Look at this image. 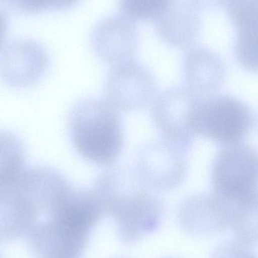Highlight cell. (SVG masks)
<instances>
[{"instance_id":"cell-1","label":"cell","mask_w":258,"mask_h":258,"mask_svg":"<svg viewBox=\"0 0 258 258\" xmlns=\"http://www.w3.org/2000/svg\"><path fill=\"white\" fill-rule=\"evenodd\" d=\"M105 212L93 189L73 186L59 206L27 235L35 258H81Z\"/></svg>"},{"instance_id":"cell-2","label":"cell","mask_w":258,"mask_h":258,"mask_svg":"<svg viewBox=\"0 0 258 258\" xmlns=\"http://www.w3.org/2000/svg\"><path fill=\"white\" fill-rule=\"evenodd\" d=\"M93 191L105 213L115 219L125 243H134L159 227L163 213L162 202L133 168L111 167L97 177Z\"/></svg>"},{"instance_id":"cell-3","label":"cell","mask_w":258,"mask_h":258,"mask_svg":"<svg viewBox=\"0 0 258 258\" xmlns=\"http://www.w3.org/2000/svg\"><path fill=\"white\" fill-rule=\"evenodd\" d=\"M68 130L76 152L95 165H112L124 148L121 116L106 101L86 98L77 102L70 112Z\"/></svg>"},{"instance_id":"cell-4","label":"cell","mask_w":258,"mask_h":258,"mask_svg":"<svg viewBox=\"0 0 258 258\" xmlns=\"http://www.w3.org/2000/svg\"><path fill=\"white\" fill-rule=\"evenodd\" d=\"M214 194L234 204H258V156L248 144L226 145L212 164Z\"/></svg>"},{"instance_id":"cell-5","label":"cell","mask_w":258,"mask_h":258,"mask_svg":"<svg viewBox=\"0 0 258 258\" xmlns=\"http://www.w3.org/2000/svg\"><path fill=\"white\" fill-rule=\"evenodd\" d=\"M255 123L252 110L230 95L201 97L194 114L196 135L225 145L240 143Z\"/></svg>"},{"instance_id":"cell-6","label":"cell","mask_w":258,"mask_h":258,"mask_svg":"<svg viewBox=\"0 0 258 258\" xmlns=\"http://www.w3.org/2000/svg\"><path fill=\"white\" fill-rule=\"evenodd\" d=\"M201 96L188 88H172L159 94L151 107V118L164 139L184 151L192 148L196 134L193 120Z\"/></svg>"},{"instance_id":"cell-7","label":"cell","mask_w":258,"mask_h":258,"mask_svg":"<svg viewBox=\"0 0 258 258\" xmlns=\"http://www.w3.org/2000/svg\"><path fill=\"white\" fill-rule=\"evenodd\" d=\"M186 153L165 139L150 141L138 150L133 169L142 183L152 190H173L186 179Z\"/></svg>"},{"instance_id":"cell-8","label":"cell","mask_w":258,"mask_h":258,"mask_svg":"<svg viewBox=\"0 0 258 258\" xmlns=\"http://www.w3.org/2000/svg\"><path fill=\"white\" fill-rule=\"evenodd\" d=\"M156 92L154 76L133 59L112 67L105 84L106 101L118 112L142 110Z\"/></svg>"},{"instance_id":"cell-9","label":"cell","mask_w":258,"mask_h":258,"mask_svg":"<svg viewBox=\"0 0 258 258\" xmlns=\"http://www.w3.org/2000/svg\"><path fill=\"white\" fill-rule=\"evenodd\" d=\"M49 63L48 51L36 41H12L0 50V80L14 89L30 87L43 78Z\"/></svg>"},{"instance_id":"cell-10","label":"cell","mask_w":258,"mask_h":258,"mask_svg":"<svg viewBox=\"0 0 258 258\" xmlns=\"http://www.w3.org/2000/svg\"><path fill=\"white\" fill-rule=\"evenodd\" d=\"M139 42L134 21L124 15L109 17L100 21L90 36L95 55L112 67L133 60Z\"/></svg>"},{"instance_id":"cell-11","label":"cell","mask_w":258,"mask_h":258,"mask_svg":"<svg viewBox=\"0 0 258 258\" xmlns=\"http://www.w3.org/2000/svg\"><path fill=\"white\" fill-rule=\"evenodd\" d=\"M177 216L183 228L195 236H210L230 228V206L214 192L185 199Z\"/></svg>"},{"instance_id":"cell-12","label":"cell","mask_w":258,"mask_h":258,"mask_svg":"<svg viewBox=\"0 0 258 258\" xmlns=\"http://www.w3.org/2000/svg\"><path fill=\"white\" fill-rule=\"evenodd\" d=\"M182 73L188 89L201 97L215 95L227 79L221 56L204 47L192 48L185 54Z\"/></svg>"},{"instance_id":"cell-13","label":"cell","mask_w":258,"mask_h":258,"mask_svg":"<svg viewBox=\"0 0 258 258\" xmlns=\"http://www.w3.org/2000/svg\"><path fill=\"white\" fill-rule=\"evenodd\" d=\"M201 29V20L196 9L186 0H173L156 20V33L159 39L177 49H186L193 45Z\"/></svg>"},{"instance_id":"cell-14","label":"cell","mask_w":258,"mask_h":258,"mask_svg":"<svg viewBox=\"0 0 258 258\" xmlns=\"http://www.w3.org/2000/svg\"><path fill=\"white\" fill-rule=\"evenodd\" d=\"M36 221L34 209L16 189L0 194V245L27 236Z\"/></svg>"},{"instance_id":"cell-15","label":"cell","mask_w":258,"mask_h":258,"mask_svg":"<svg viewBox=\"0 0 258 258\" xmlns=\"http://www.w3.org/2000/svg\"><path fill=\"white\" fill-rule=\"evenodd\" d=\"M26 150L19 137L0 131V194L10 189L26 169Z\"/></svg>"},{"instance_id":"cell-16","label":"cell","mask_w":258,"mask_h":258,"mask_svg":"<svg viewBox=\"0 0 258 258\" xmlns=\"http://www.w3.org/2000/svg\"><path fill=\"white\" fill-rule=\"evenodd\" d=\"M234 54L238 63L251 72H257L258 66V27L237 31Z\"/></svg>"},{"instance_id":"cell-17","label":"cell","mask_w":258,"mask_h":258,"mask_svg":"<svg viewBox=\"0 0 258 258\" xmlns=\"http://www.w3.org/2000/svg\"><path fill=\"white\" fill-rule=\"evenodd\" d=\"M173 0H120L123 15L132 21H156Z\"/></svg>"},{"instance_id":"cell-18","label":"cell","mask_w":258,"mask_h":258,"mask_svg":"<svg viewBox=\"0 0 258 258\" xmlns=\"http://www.w3.org/2000/svg\"><path fill=\"white\" fill-rule=\"evenodd\" d=\"M224 6L237 31L258 27V0H226Z\"/></svg>"},{"instance_id":"cell-19","label":"cell","mask_w":258,"mask_h":258,"mask_svg":"<svg viewBox=\"0 0 258 258\" xmlns=\"http://www.w3.org/2000/svg\"><path fill=\"white\" fill-rule=\"evenodd\" d=\"M211 258H257L247 246L240 242H227L221 244L212 254Z\"/></svg>"},{"instance_id":"cell-20","label":"cell","mask_w":258,"mask_h":258,"mask_svg":"<svg viewBox=\"0 0 258 258\" xmlns=\"http://www.w3.org/2000/svg\"><path fill=\"white\" fill-rule=\"evenodd\" d=\"M12 12L21 15H36L47 11L44 0H2Z\"/></svg>"},{"instance_id":"cell-21","label":"cell","mask_w":258,"mask_h":258,"mask_svg":"<svg viewBox=\"0 0 258 258\" xmlns=\"http://www.w3.org/2000/svg\"><path fill=\"white\" fill-rule=\"evenodd\" d=\"M80 0H44L47 10L66 11L75 6Z\"/></svg>"},{"instance_id":"cell-22","label":"cell","mask_w":258,"mask_h":258,"mask_svg":"<svg viewBox=\"0 0 258 258\" xmlns=\"http://www.w3.org/2000/svg\"><path fill=\"white\" fill-rule=\"evenodd\" d=\"M192 7L198 9H216L224 6L226 0H186Z\"/></svg>"},{"instance_id":"cell-23","label":"cell","mask_w":258,"mask_h":258,"mask_svg":"<svg viewBox=\"0 0 258 258\" xmlns=\"http://www.w3.org/2000/svg\"><path fill=\"white\" fill-rule=\"evenodd\" d=\"M7 17L3 11L0 10V50L3 48V43L7 34Z\"/></svg>"}]
</instances>
